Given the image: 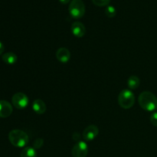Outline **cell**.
<instances>
[{"label":"cell","instance_id":"obj_1","mask_svg":"<svg viewBox=\"0 0 157 157\" xmlns=\"http://www.w3.org/2000/svg\"><path fill=\"white\" fill-rule=\"evenodd\" d=\"M138 103L146 111L152 112L157 109V98L150 91H144L138 98Z\"/></svg>","mask_w":157,"mask_h":157},{"label":"cell","instance_id":"obj_2","mask_svg":"<svg viewBox=\"0 0 157 157\" xmlns=\"http://www.w3.org/2000/svg\"><path fill=\"white\" fill-rule=\"evenodd\" d=\"M9 140L14 147L21 148L25 147L29 140L27 133L21 130H12L9 133Z\"/></svg>","mask_w":157,"mask_h":157},{"label":"cell","instance_id":"obj_3","mask_svg":"<svg viewBox=\"0 0 157 157\" xmlns=\"http://www.w3.org/2000/svg\"><path fill=\"white\" fill-rule=\"evenodd\" d=\"M135 103V95L130 90L125 89L121 90L118 96V104L124 109H130Z\"/></svg>","mask_w":157,"mask_h":157},{"label":"cell","instance_id":"obj_4","mask_svg":"<svg viewBox=\"0 0 157 157\" xmlns=\"http://www.w3.org/2000/svg\"><path fill=\"white\" fill-rule=\"evenodd\" d=\"M68 11L72 18L78 19L85 14V5L82 0H72L69 5Z\"/></svg>","mask_w":157,"mask_h":157},{"label":"cell","instance_id":"obj_5","mask_svg":"<svg viewBox=\"0 0 157 157\" xmlns=\"http://www.w3.org/2000/svg\"><path fill=\"white\" fill-rule=\"evenodd\" d=\"M29 100L27 95L22 92L15 94L12 98V104L18 110L25 109L29 105Z\"/></svg>","mask_w":157,"mask_h":157},{"label":"cell","instance_id":"obj_6","mask_svg":"<svg viewBox=\"0 0 157 157\" xmlns=\"http://www.w3.org/2000/svg\"><path fill=\"white\" fill-rule=\"evenodd\" d=\"M88 153V146L85 141H78L71 150L73 157H86Z\"/></svg>","mask_w":157,"mask_h":157},{"label":"cell","instance_id":"obj_7","mask_svg":"<svg viewBox=\"0 0 157 157\" xmlns=\"http://www.w3.org/2000/svg\"><path fill=\"white\" fill-rule=\"evenodd\" d=\"M99 134V129L96 125H89L84 129L83 131V139L86 141V142H90L93 141L94 140L96 139L97 136Z\"/></svg>","mask_w":157,"mask_h":157},{"label":"cell","instance_id":"obj_8","mask_svg":"<svg viewBox=\"0 0 157 157\" xmlns=\"http://www.w3.org/2000/svg\"><path fill=\"white\" fill-rule=\"evenodd\" d=\"M13 111L12 104L7 101H0V117H9Z\"/></svg>","mask_w":157,"mask_h":157},{"label":"cell","instance_id":"obj_9","mask_svg":"<svg viewBox=\"0 0 157 157\" xmlns=\"http://www.w3.org/2000/svg\"><path fill=\"white\" fill-rule=\"evenodd\" d=\"M56 58L61 63H67L71 59V52L67 48H60L56 52Z\"/></svg>","mask_w":157,"mask_h":157},{"label":"cell","instance_id":"obj_10","mask_svg":"<svg viewBox=\"0 0 157 157\" xmlns=\"http://www.w3.org/2000/svg\"><path fill=\"white\" fill-rule=\"evenodd\" d=\"M71 32L77 38H82L86 33V28L83 23L75 21L71 25Z\"/></svg>","mask_w":157,"mask_h":157},{"label":"cell","instance_id":"obj_11","mask_svg":"<svg viewBox=\"0 0 157 157\" xmlns=\"http://www.w3.org/2000/svg\"><path fill=\"white\" fill-rule=\"evenodd\" d=\"M32 110L37 114H43L47 110V106L42 100L36 99L32 103Z\"/></svg>","mask_w":157,"mask_h":157},{"label":"cell","instance_id":"obj_12","mask_svg":"<svg viewBox=\"0 0 157 157\" xmlns=\"http://www.w3.org/2000/svg\"><path fill=\"white\" fill-rule=\"evenodd\" d=\"M2 59L6 64H14L15 63H16L17 60H18V57L13 52H7V53H5L2 55Z\"/></svg>","mask_w":157,"mask_h":157},{"label":"cell","instance_id":"obj_13","mask_svg":"<svg viewBox=\"0 0 157 157\" xmlns=\"http://www.w3.org/2000/svg\"><path fill=\"white\" fill-rule=\"evenodd\" d=\"M140 84V80L136 75H132L127 80V86L131 90L136 89Z\"/></svg>","mask_w":157,"mask_h":157},{"label":"cell","instance_id":"obj_14","mask_svg":"<svg viewBox=\"0 0 157 157\" xmlns=\"http://www.w3.org/2000/svg\"><path fill=\"white\" fill-rule=\"evenodd\" d=\"M20 157H37V152L34 147H25L21 152Z\"/></svg>","mask_w":157,"mask_h":157},{"label":"cell","instance_id":"obj_15","mask_svg":"<svg viewBox=\"0 0 157 157\" xmlns=\"http://www.w3.org/2000/svg\"><path fill=\"white\" fill-rule=\"evenodd\" d=\"M105 15L108 18H113L117 15V10L113 6H107L105 9Z\"/></svg>","mask_w":157,"mask_h":157},{"label":"cell","instance_id":"obj_16","mask_svg":"<svg viewBox=\"0 0 157 157\" xmlns=\"http://www.w3.org/2000/svg\"><path fill=\"white\" fill-rule=\"evenodd\" d=\"M92 2L97 6L103 7V6H108L110 2V0H92Z\"/></svg>","mask_w":157,"mask_h":157},{"label":"cell","instance_id":"obj_17","mask_svg":"<svg viewBox=\"0 0 157 157\" xmlns=\"http://www.w3.org/2000/svg\"><path fill=\"white\" fill-rule=\"evenodd\" d=\"M43 146V140L37 139L33 143V147L35 149H40Z\"/></svg>","mask_w":157,"mask_h":157},{"label":"cell","instance_id":"obj_18","mask_svg":"<svg viewBox=\"0 0 157 157\" xmlns=\"http://www.w3.org/2000/svg\"><path fill=\"white\" fill-rule=\"evenodd\" d=\"M150 122L154 127H157V112L153 113L150 117Z\"/></svg>","mask_w":157,"mask_h":157},{"label":"cell","instance_id":"obj_19","mask_svg":"<svg viewBox=\"0 0 157 157\" xmlns=\"http://www.w3.org/2000/svg\"><path fill=\"white\" fill-rule=\"evenodd\" d=\"M4 52V44L0 41V55L3 53Z\"/></svg>","mask_w":157,"mask_h":157},{"label":"cell","instance_id":"obj_20","mask_svg":"<svg viewBox=\"0 0 157 157\" xmlns=\"http://www.w3.org/2000/svg\"><path fill=\"white\" fill-rule=\"evenodd\" d=\"M59 2L62 4H67L71 2V0H59Z\"/></svg>","mask_w":157,"mask_h":157}]
</instances>
